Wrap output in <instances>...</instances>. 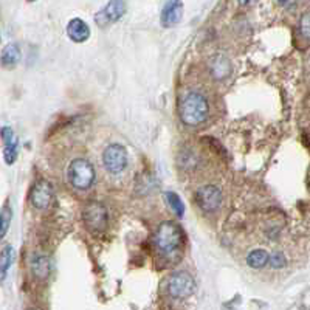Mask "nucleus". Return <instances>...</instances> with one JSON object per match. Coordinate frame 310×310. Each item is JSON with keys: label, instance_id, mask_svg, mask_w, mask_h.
<instances>
[{"label": "nucleus", "instance_id": "14", "mask_svg": "<svg viewBox=\"0 0 310 310\" xmlns=\"http://www.w3.org/2000/svg\"><path fill=\"white\" fill-rule=\"evenodd\" d=\"M31 271L36 276L38 279H45L48 278V274L52 271V264L50 259H48L45 254H35L31 257Z\"/></svg>", "mask_w": 310, "mask_h": 310}, {"label": "nucleus", "instance_id": "6", "mask_svg": "<svg viewBox=\"0 0 310 310\" xmlns=\"http://www.w3.org/2000/svg\"><path fill=\"white\" fill-rule=\"evenodd\" d=\"M195 291V281L188 271L172 273L168 279V293L172 298L183 299Z\"/></svg>", "mask_w": 310, "mask_h": 310}, {"label": "nucleus", "instance_id": "18", "mask_svg": "<svg viewBox=\"0 0 310 310\" xmlns=\"http://www.w3.org/2000/svg\"><path fill=\"white\" fill-rule=\"evenodd\" d=\"M165 199H166L168 205L171 206V209L177 214V217H183V214H185V203H183V200L178 197L175 192H171V191L165 192Z\"/></svg>", "mask_w": 310, "mask_h": 310}, {"label": "nucleus", "instance_id": "3", "mask_svg": "<svg viewBox=\"0 0 310 310\" xmlns=\"http://www.w3.org/2000/svg\"><path fill=\"white\" fill-rule=\"evenodd\" d=\"M69 182L73 188L86 191L95 182V168L87 158H75L69 165Z\"/></svg>", "mask_w": 310, "mask_h": 310}, {"label": "nucleus", "instance_id": "16", "mask_svg": "<svg viewBox=\"0 0 310 310\" xmlns=\"http://www.w3.org/2000/svg\"><path fill=\"white\" fill-rule=\"evenodd\" d=\"M268 259H270V254L265 250L257 248V250H253L247 256V264H248V267L259 270V268H262L268 264Z\"/></svg>", "mask_w": 310, "mask_h": 310}, {"label": "nucleus", "instance_id": "21", "mask_svg": "<svg viewBox=\"0 0 310 310\" xmlns=\"http://www.w3.org/2000/svg\"><path fill=\"white\" fill-rule=\"evenodd\" d=\"M299 30H301V35L310 41V13H305L302 18H301V22H299Z\"/></svg>", "mask_w": 310, "mask_h": 310}, {"label": "nucleus", "instance_id": "22", "mask_svg": "<svg viewBox=\"0 0 310 310\" xmlns=\"http://www.w3.org/2000/svg\"><path fill=\"white\" fill-rule=\"evenodd\" d=\"M254 0H239V4L240 5H250V4H253Z\"/></svg>", "mask_w": 310, "mask_h": 310}, {"label": "nucleus", "instance_id": "19", "mask_svg": "<svg viewBox=\"0 0 310 310\" xmlns=\"http://www.w3.org/2000/svg\"><path fill=\"white\" fill-rule=\"evenodd\" d=\"M11 219H13V211L10 208V205L7 203L2 211H0V240H2L8 230H10V225H11Z\"/></svg>", "mask_w": 310, "mask_h": 310}, {"label": "nucleus", "instance_id": "11", "mask_svg": "<svg viewBox=\"0 0 310 310\" xmlns=\"http://www.w3.org/2000/svg\"><path fill=\"white\" fill-rule=\"evenodd\" d=\"M208 69L209 73L216 81H225L228 76L231 75V62L226 56L223 55H214L211 56L209 62H208Z\"/></svg>", "mask_w": 310, "mask_h": 310}, {"label": "nucleus", "instance_id": "15", "mask_svg": "<svg viewBox=\"0 0 310 310\" xmlns=\"http://www.w3.org/2000/svg\"><path fill=\"white\" fill-rule=\"evenodd\" d=\"M21 61V50L19 47L16 44H8L4 52H2V56H0V64L4 65V67H14L16 64Z\"/></svg>", "mask_w": 310, "mask_h": 310}, {"label": "nucleus", "instance_id": "20", "mask_svg": "<svg viewBox=\"0 0 310 310\" xmlns=\"http://www.w3.org/2000/svg\"><path fill=\"white\" fill-rule=\"evenodd\" d=\"M268 264H270V267H273V268H282V267H285V264H287V259H285V256L282 254V253H273L271 256H270V259H268Z\"/></svg>", "mask_w": 310, "mask_h": 310}, {"label": "nucleus", "instance_id": "9", "mask_svg": "<svg viewBox=\"0 0 310 310\" xmlns=\"http://www.w3.org/2000/svg\"><path fill=\"white\" fill-rule=\"evenodd\" d=\"M124 13H126V4L123 0H110V2L95 16L96 25L104 28L113 22L120 21Z\"/></svg>", "mask_w": 310, "mask_h": 310}, {"label": "nucleus", "instance_id": "13", "mask_svg": "<svg viewBox=\"0 0 310 310\" xmlns=\"http://www.w3.org/2000/svg\"><path fill=\"white\" fill-rule=\"evenodd\" d=\"M67 35L73 42H86L90 38V28L83 19H72L67 25Z\"/></svg>", "mask_w": 310, "mask_h": 310}, {"label": "nucleus", "instance_id": "2", "mask_svg": "<svg viewBox=\"0 0 310 310\" xmlns=\"http://www.w3.org/2000/svg\"><path fill=\"white\" fill-rule=\"evenodd\" d=\"M183 237H185V234H183L182 226L175 222L166 220V222L160 223V226L157 228L155 247L161 254H165V256L174 254L183 245Z\"/></svg>", "mask_w": 310, "mask_h": 310}, {"label": "nucleus", "instance_id": "1", "mask_svg": "<svg viewBox=\"0 0 310 310\" xmlns=\"http://www.w3.org/2000/svg\"><path fill=\"white\" fill-rule=\"evenodd\" d=\"M178 113H180V120L185 124L199 126L209 115L208 100L205 95L199 92H189L182 98L180 106H178Z\"/></svg>", "mask_w": 310, "mask_h": 310}, {"label": "nucleus", "instance_id": "5", "mask_svg": "<svg viewBox=\"0 0 310 310\" xmlns=\"http://www.w3.org/2000/svg\"><path fill=\"white\" fill-rule=\"evenodd\" d=\"M103 165L110 174H121L127 166V149L123 144H109L103 152Z\"/></svg>", "mask_w": 310, "mask_h": 310}, {"label": "nucleus", "instance_id": "7", "mask_svg": "<svg viewBox=\"0 0 310 310\" xmlns=\"http://www.w3.org/2000/svg\"><path fill=\"white\" fill-rule=\"evenodd\" d=\"M222 200H223L222 191L214 185H205L195 192V202H197V205L205 213H213V211L219 209Z\"/></svg>", "mask_w": 310, "mask_h": 310}, {"label": "nucleus", "instance_id": "10", "mask_svg": "<svg viewBox=\"0 0 310 310\" xmlns=\"http://www.w3.org/2000/svg\"><path fill=\"white\" fill-rule=\"evenodd\" d=\"M183 18V4L182 0H169L161 11V25L171 28L177 25Z\"/></svg>", "mask_w": 310, "mask_h": 310}, {"label": "nucleus", "instance_id": "17", "mask_svg": "<svg viewBox=\"0 0 310 310\" xmlns=\"http://www.w3.org/2000/svg\"><path fill=\"white\" fill-rule=\"evenodd\" d=\"M13 260H14V248L5 247L2 253H0V279L5 278V274L10 270Z\"/></svg>", "mask_w": 310, "mask_h": 310}, {"label": "nucleus", "instance_id": "4", "mask_svg": "<svg viewBox=\"0 0 310 310\" xmlns=\"http://www.w3.org/2000/svg\"><path fill=\"white\" fill-rule=\"evenodd\" d=\"M83 219H84L86 226L93 233H103L109 223L107 209L100 202H89L84 206Z\"/></svg>", "mask_w": 310, "mask_h": 310}, {"label": "nucleus", "instance_id": "8", "mask_svg": "<svg viewBox=\"0 0 310 310\" xmlns=\"http://www.w3.org/2000/svg\"><path fill=\"white\" fill-rule=\"evenodd\" d=\"M53 197H55L53 186L47 180H38L30 191V202L38 209H45L50 206Z\"/></svg>", "mask_w": 310, "mask_h": 310}, {"label": "nucleus", "instance_id": "12", "mask_svg": "<svg viewBox=\"0 0 310 310\" xmlns=\"http://www.w3.org/2000/svg\"><path fill=\"white\" fill-rule=\"evenodd\" d=\"M2 138L5 143L4 148V158L7 161V165H13L18 158V138H16L13 129L10 127H4L2 129Z\"/></svg>", "mask_w": 310, "mask_h": 310}]
</instances>
